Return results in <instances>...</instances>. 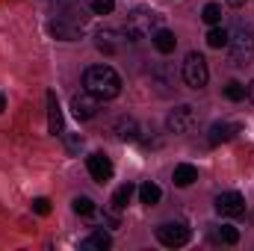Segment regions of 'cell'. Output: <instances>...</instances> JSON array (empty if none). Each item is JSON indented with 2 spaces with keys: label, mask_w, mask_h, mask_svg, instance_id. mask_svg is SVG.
<instances>
[{
  "label": "cell",
  "mask_w": 254,
  "mask_h": 251,
  "mask_svg": "<svg viewBox=\"0 0 254 251\" xmlns=\"http://www.w3.org/2000/svg\"><path fill=\"white\" fill-rule=\"evenodd\" d=\"M83 86H86V92H92L101 101H113V98L122 95V77H119V71L113 65H92V68H86Z\"/></svg>",
  "instance_id": "obj_1"
},
{
  "label": "cell",
  "mask_w": 254,
  "mask_h": 251,
  "mask_svg": "<svg viewBox=\"0 0 254 251\" xmlns=\"http://www.w3.org/2000/svg\"><path fill=\"white\" fill-rule=\"evenodd\" d=\"M254 60V27L252 24H237L231 30L228 42V63L234 68H246Z\"/></svg>",
  "instance_id": "obj_2"
},
{
  "label": "cell",
  "mask_w": 254,
  "mask_h": 251,
  "mask_svg": "<svg viewBox=\"0 0 254 251\" xmlns=\"http://www.w3.org/2000/svg\"><path fill=\"white\" fill-rule=\"evenodd\" d=\"M160 24H163V15H160V12H154V9H148V6H139V9H133V12L127 15L125 39L139 42V39H145V36H154V33L160 30Z\"/></svg>",
  "instance_id": "obj_3"
},
{
  "label": "cell",
  "mask_w": 254,
  "mask_h": 251,
  "mask_svg": "<svg viewBox=\"0 0 254 251\" xmlns=\"http://www.w3.org/2000/svg\"><path fill=\"white\" fill-rule=\"evenodd\" d=\"M181 77H184V83L190 86V89H204L207 86V80H210V68H207V60L201 57V54H187V60L181 65Z\"/></svg>",
  "instance_id": "obj_4"
},
{
  "label": "cell",
  "mask_w": 254,
  "mask_h": 251,
  "mask_svg": "<svg viewBox=\"0 0 254 251\" xmlns=\"http://www.w3.org/2000/svg\"><path fill=\"white\" fill-rule=\"evenodd\" d=\"M157 240L166 246V249H181L192 240V231L184 225V222H163L157 228Z\"/></svg>",
  "instance_id": "obj_5"
},
{
  "label": "cell",
  "mask_w": 254,
  "mask_h": 251,
  "mask_svg": "<svg viewBox=\"0 0 254 251\" xmlns=\"http://www.w3.org/2000/svg\"><path fill=\"white\" fill-rule=\"evenodd\" d=\"M195 125H198V116H195V107H190V104H181V107H175V110L166 116V127H169V133H175V136L190 133Z\"/></svg>",
  "instance_id": "obj_6"
},
{
  "label": "cell",
  "mask_w": 254,
  "mask_h": 251,
  "mask_svg": "<svg viewBox=\"0 0 254 251\" xmlns=\"http://www.w3.org/2000/svg\"><path fill=\"white\" fill-rule=\"evenodd\" d=\"M98 110H101V98H95L92 92L83 89V92L71 95V113H74L77 122H92L98 116Z\"/></svg>",
  "instance_id": "obj_7"
},
{
  "label": "cell",
  "mask_w": 254,
  "mask_h": 251,
  "mask_svg": "<svg viewBox=\"0 0 254 251\" xmlns=\"http://www.w3.org/2000/svg\"><path fill=\"white\" fill-rule=\"evenodd\" d=\"M86 169H89V175H92L95 184H110V181H113V172H116L107 154H89Z\"/></svg>",
  "instance_id": "obj_8"
},
{
  "label": "cell",
  "mask_w": 254,
  "mask_h": 251,
  "mask_svg": "<svg viewBox=\"0 0 254 251\" xmlns=\"http://www.w3.org/2000/svg\"><path fill=\"white\" fill-rule=\"evenodd\" d=\"M216 213L228 216V219L243 216L246 213V198L240 192H222V195H216Z\"/></svg>",
  "instance_id": "obj_9"
},
{
  "label": "cell",
  "mask_w": 254,
  "mask_h": 251,
  "mask_svg": "<svg viewBox=\"0 0 254 251\" xmlns=\"http://www.w3.org/2000/svg\"><path fill=\"white\" fill-rule=\"evenodd\" d=\"M48 133L65 136V116H63V107H60L57 92H48Z\"/></svg>",
  "instance_id": "obj_10"
},
{
  "label": "cell",
  "mask_w": 254,
  "mask_h": 251,
  "mask_svg": "<svg viewBox=\"0 0 254 251\" xmlns=\"http://www.w3.org/2000/svg\"><path fill=\"white\" fill-rule=\"evenodd\" d=\"M237 133H240V125H231V122H216V125L210 127V133H207V142L216 148V145H222V142H231Z\"/></svg>",
  "instance_id": "obj_11"
},
{
  "label": "cell",
  "mask_w": 254,
  "mask_h": 251,
  "mask_svg": "<svg viewBox=\"0 0 254 251\" xmlns=\"http://www.w3.org/2000/svg\"><path fill=\"white\" fill-rule=\"evenodd\" d=\"M51 36H57L60 42H77L80 36H83V30L80 27H74V24H68V21H51Z\"/></svg>",
  "instance_id": "obj_12"
},
{
  "label": "cell",
  "mask_w": 254,
  "mask_h": 251,
  "mask_svg": "<svg viewBox=\"0 0 254 251\" xmlns=\"http://www.w3.org/2000/svg\"><path fill=\"white\" fill-rule=\"evenodd\" d=\"M113 130H116V136H119L122 142H136V139H139V125H136V119H130V116H122V119L113 125Z\"/></svg>",
  "instance_id": "obj_13"
},
{
  "label": "cell",
  "mask_w": 254,
  "mask_h": 251,
  "mask_svg": "<svg viewBox=\"0 0 254 251\" xmlns=\"http://www.w3.org/2000/svg\"><path fill=\"white\" fill-rule=\"evenodd\" d=\"M151 42H154V48H157L160 54H175V48H178V36H175L172 30H163V27L151 36Z\"/></svg>",
  "instance_id": "obj_14"
},
{
  "label": "cell",
  "mask_w": 254,
  "mask_h": 251,
  "mask_svg": "<svg viewBox=\"0 0 254 251\" xmlns=\"http://www.w3.org/2000/svg\"><path fill=\"white\" fill-rule=\"evenodd\" d=\"M119 36H125V30L119 33V30H98V51H104V54H116L119 51Z\"/></svg>",
  "instance_id": "obj_15"
},
{
  "label": "cell",
  "mask_w": 254,
  "mask_h": 251,
  "mask_svg": "<svg viewBox=\"0 0 254 251\" xmlns=\"http://www.w3.org/2000/svg\"><path fill=\"white\" fill-rule=\"evenodd\" d=\"M175 187H192L195 181H198V169L190 166V163H181V166H175Z\"/></svg>",
  "instance_id": "obj_16"
},
{
  "label": "cell",
  "mask_w": 254,
  "mask_h": 251,
  "mask_svg": "<svg viewBox=\"0 0 254 251\" xmlns=\"http://www.w3.org/2000/svg\"><path fill=\"white\" fill-rule=\"evenodd\" d=\"M113 246V240H110V234H104V231H95V234H89L83 243H80V249H89V251H107Z\"/></svg>",
  "instance_id": "obj_17"
},
{
  "label": "cell",
  "mask_w": 254,
  "mask_h": 251,
  "mask_svg": "<svg viewBox=\"0 0 254 251\" xmlns=\"http://www.w3.org/2000/svg\"><path fill=\"white\" fill-rule=\"evenodd\" d=\"M228 42H231V30H228V27H222V24H216V27L207 33V45H210V48H216V51L228 48Z\"/></svg>",
  "instance_id": "obj_18"
},
{
  "label": "cell",
  "mask_w": 254,
  "mask_h": 251,
  "mask_svg": "<svg viewBox=\"0 0 254 251\" xmlns=\"http://www.w3.org/2000/svg\"><path fill=\"white\" fill-rule=\"evenodd\" d=\"M133 192H136V187L133 184H125V187H119L116 192H113V213H122L127 204H130V198H133Z\"/></svg>",
  "instance_id": "obj_19"
},
{
  "label": "cell",
  "mask_w": 254,
  "mask_h": 251,
  "mask_svg": "<svg viewBox=\"0 0 254 251\" xmlns=\"http://www.w3.org/2000/svg\"><path fill=\"white\" fill-rule=\"evenodd\" d=\"M160 198H163V192H160V187H157V184L145 181V184L139 187V201H142V204L154 207V204H160Z\"/></svg>",
  "instance_id": "obj_20"
},
{
  "label": "cell",
  "mask_w": 254,
  "mask_h": 251,
  "mask_svg": "<svg viewBox=\"0 0 254 251\" xmlns=\"http://www.w3.org/2000/svg\"><path fill=\"white\" fill-rule=\"evenodd\" d=\"M71 210H74L77 216H95V213H98V207H95V201H92L89 195H77V198L71 201Z\"/></svg>",
  "instance_id": "obj_21"
},
{
  "label": "cell",
  "mask_w": 254,
  "mask_h": 251,
  "mask_svg": "<svg viewBox=\"0 0 254 251\" xmlns=\"http://www.w3.org/2000/svg\"><path fill=\"white\" fill-rule=\"evenodd\" d=\"M213 234H216V240L225 243V246H237V243H240V231H237L234 225H219Z\"/></svg>",
  "instance_id": "obj_22"
},
{
  "label": "cell",
  "mask_w": 254,
  "mask_h": 251,
  "mask_svg": "<svg viewBox=\"0 0 254 251\" xmlns=\"http://www.w3.org/2000/svg\"><path fill=\"white\" fill-rule=\"evenodd\" d=\"M201 18L210 24V27H216V24H222V6L219 3H207L204 9H201Z\"/></svg>",
  "instance_id": "obj_23"
},
{
  "label": "cell",
  "mask_w": 254,
  "mask_h": 251,
  "mask_svg": "<svg viewBox=\"0 0 254 251\" xmlns=\"http://www.w3.org/2000/svg\"><path fill=\"white\" fill-rule=\"evenodd\" d=\"M225 98H228V101H243V98H246V86L237 83V80L228 83V86H225Z\"/></svg>",
  "instance_id": "obj_24"
},
{
  "label": "cell",
  "mask_w": 254,
  "mask_h": 251,
  "mask_svg": "<svg viewBox=\"0 0 254 251\" xmlns=\"http://www.w3.org/2000/svg\"><path fill=\"white\" fill-rule=\"evenodd\" d=\"M116 0H92V12L95 15H113Z\"/></svg>",
  "instance_id": "obj_25"
},
{
  "label": "cell",
  "mask_w": 254,
  "mask_h": 251,
  "mask_svg": "<svg viewBox=\"0 0 254 251\" xmlns=\"http://www.w3.org/2000/svg\"><path fill=\"white\" fill-rule=\"evenodd\" d=\"M33 210H36L39 216H48V213H51V201H48V198H36V201H33Z\"/></svg>",
  "instance_id": "obj_26"
},
{
  "label": "cell",
  "mask_w": 254,
  "mask_h": 251,
  "mask_svg": "<svg viewBox=\"0 0 254 251\" xmlns=\"http://www.w3.org/2000/svg\"><path fill=\"white\" fill-rule=\"evenodd\" d=\"M80 145H83V139H80V136H71V139H68V148H71V151H77Z\"/></svg>",
  "instance_id": "obj_27"
},
{
  "label": "cell",
  "mask_w": 254,
  "mask_h": 251,
  "mask_svg": "<svg viewBox=\"0 0 254 251\" xmlns=\"http://www.w3.org/2000/svg\"><path fill=\"white\" fill-rule=\"evenodd\" d=\"M228 6H234V9H240V6H246V0H225Z\"/></svg>",
  "instance_id": "obj_28"
},
{
  "label": "cell",
  "mask_w": 254,
  "mask_h": 251,
  "mask_svg": "<svg viewBox=\"0 0 254 251\" xmlns=\"http://www.w3.org/2000/svg\"><path fill=\"white\" fill-rule=\"evenodd\" d=\"M3 110H6V95L0 92V113H3Z\"/></svg>",
  "instance_id": "obj_29"
},
{
  "label": "cell",
  "mask_w": 254,
  "mask_h": 251,
  "mask_svg": "<svg viewBox=\"0 0 254 251\" xmlns=\"http://www.w3.org/2000/svg\"><path fill=\"white\" fill-rule=\"evenodd\" d=\"M249 98L254 101V80H252V86H249Z\"/></svg>",
  "instance_id": "obj_30"
},
{
  "label": "cell",
  "mask_w": 254,
  "mask_h": 251,
  "mask_svg": "<svg viewBox=\"0 0 254 251\" xmlns=\"http://www.w3.org/2000/svg\"><path fill=\"white\" fill-rule=\"evenodd\" d=\"M60 3H74V0H60Z\"/></svg>",
  "instance_id": "obj_31"
}]
</instances>
